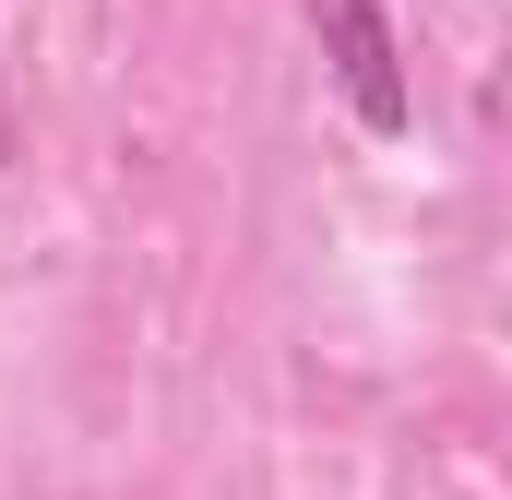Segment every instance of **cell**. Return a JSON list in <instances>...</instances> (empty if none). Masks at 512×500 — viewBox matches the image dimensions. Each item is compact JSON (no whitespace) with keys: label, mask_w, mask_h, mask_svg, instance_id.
Listing matches in <instances>:
<instances>
[{"label":"cell","mask_w":512,"mask_h":500,"mask_svg":"<svg viewBox=\"0 0 512 500\" xmlns=\"http://www.w3.org/2000/svg\"><path fill=\"white\" fill-rule=\"evenodd\" d=\"M0 143H12V72H0Z\"/></svg>","instance_id":"7a4b0ae2"},{"label":"cell","mask_w":512,"mask_h":500,"mask_svg":"<svg viewBox=\"0 0 512 500\" xmlns=\"http://www.w3.org/2000/svg\"><path fill=\"white\" fill-rule=\"evenodd\" d=\"M298 24H310L334 96L358 108V131H382V143L417 131V84H405V48H393V12H382V0H298Z\"/></svg>","instance_id":"6da1fadb"}]
</instances>
